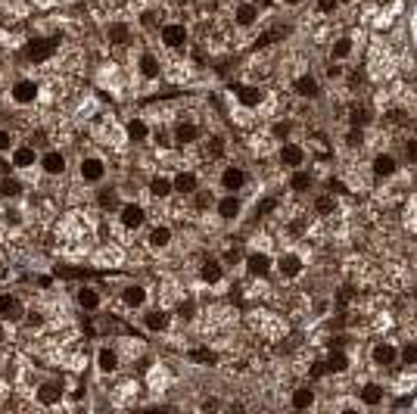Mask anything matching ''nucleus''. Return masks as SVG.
Listing matches in <instances>:
<instances>
[{"instance_id": "obj_1", "label": "nucleus", "mask_w": 417, "mask_h": 414, "mask_svg": "<svg viewBox=\"0 0 417 414\" xmlns=\"http://www.w3.org/2000/svg\"><path fill=\"white\" fill-rule=\"evenodd\" d=\"M28 59L31 62H47L53 53H56V41H50V37H37V41H31L28 44Z\"/></svg>"}, {"instance_id": "obj_2", "label": "nucleus", "mask_w": 417, "mask_h": 414, "mask_svg": "<svg viewBox=\"0 0 417 414\" xmlns=\"http://www.w3.org/2000/svg\"><path fill=\"white\" fill-rule=\"evenodd\" d=\"M162 41H165L168 47H181V44L187 41L184 25H165V28H162Z\"/></svg>"}, {"instance_id": "obj_3", "label": "nucleus", "mask_w": 417, "mask_h": 414, "mask_svg": "<svg viewBox=\"0 0 417 414\" xmlns=\"http://www.w3.org/2000/svg\"><path fill=\"white\" fill-rule=\"evenodd\" d=\"M34 97H37L34 81H19V84L13 88V100H16V103H34Z\"/></svg>"}, {"instance_id": "obj_4", "label": "nucleus", "mask_w": 417, "mask_h": 414, "mask_svg": "<svg viewBox=\"0 0 417 414\" xmlns=\"http://www.w3.org/2000/svg\"><path fill=\"white\" fill-rule=\"evenodd\" d=\"M122 224L125 228H140L143 224V209L140 206H125L122 209Z\"/></svg>"}, {"instance_id": "obj_5", "label": "nucleus", "mask_w": 417, "mask_h": 414, "mask_svg": "<svg viewBox=\"0 0 417 414\" xmlns=\"http://www.w3.org/2000/svg\"><path fill=\"white\" fill-rule=\"evenodd\" d=\"M59 396H62V389L56 383H44L41 389H37V402H41V405H56Z\"/></svg>"}, {"instance_id": "obj_6", "label": "nucleus", "mask_w": 417, "mask_h": 414, "mask_svg": "<svg viewBox=\"0 0 417 414\" xmlns=\"http://www.w3.org/2000/svg\"><path fill=\"white\" fill-rule=\"evenodd\" d=\"M41 165H44V171H47V175H62L65 159H62V153H47V156L41 159Z\"/></svg>"}, {"instance_id": "obj_7", "label": "nucleus", "mask_w": 417, "mask_h": 414, "mask_svg": "<svg viewBox=\"0 0 417 414\" xmlns=\"http://www.w3.org/2000/svg\"><path fill=\"white\" fill-rule=\"evenodd\" d=\"M81 178L84 181H100L103 178V162L100 159H84L81 162Z\"/></svg>"}, {"instance_id": "obj_8", "label": "nucleus", "mask_w": 417, "mask_h": 414, "mask_svg": "<svg viewBox=\"0 0 417 414\" xmlns=\"http://www.w3.org/2000/svg\"><path fill=\"white\" fill-rule=\"evenodd\" d=\"M13 165L16 168H31L34 165V149L31 146H19L16 153H13Z\"/></svg>"}, {"instance_id": "obj_9", "label": "nucleus", "mask_w": 417, "mask_h": 414, "mask_svg": "<svg viewBox=\"0 0 417 414\" xmlns=\"http://www.w3.org/2000/svg\"><path fill=\"white\" fill-rule=\"evenodd\" d=\"M174 190H181V193H193V190H196V178H193L190 171H181V175L174 178Z\"/></svg>"}, {"instance_id": "obj_10", "label": "nucleus", "mask_w": 417, "mask_h": 414, "mask_svg": "<svg viewBox=\"0 0 417 414\" xmlns=\"http://www.w3.org/2000/svg\"><path fill=\"white\" fill-rule=\"evenodd\" d=\"M280 159H283L287 165H302V149H299L296 143H287V146L280 149Z\"/></svg>"}, {"instance_id": "obj_11", "label": "nucleus", "mask_w": 417, "mask_h": 414, "mask_svg": "<svg viewBox=\"0 0 417 414\" xmlns=\"http://www.w3.org/2000/svg\"><path fill=\"white\" fill-rule=\"evenodd\" d=\"M221 184L227 187V190H237V187L243 184V171H240V168H227L224 178H221Z\"/></svg>"}, {"instance_id": "obj_12", "label": "nucleus", "mask_w": 417, "mask_h": 414, "mask_svg": "<svg viewBox=\"0 0 417 414\" xmlns=\"http://www.w3.org/2000/svg\"><path fill=\"white\" fill-rule=\"evenodd\" d=\"M200 274H203V280H209V284L221 280V268H218V262H203V268H200Z\"/></svg>"}, {"instance_id": "obj_13", "label": "nucleus", "mask_w": 417, "mask_h": 414, "mask_svg": "<svg viewBox=\"0 0 417 414\" xmlns=\"http://www.w3.org/2000/svg\"><path fill=\"white\" fill-rule=\"evenodd\" d=\"M268 268H271L268 255H252V258H249V271H252V274H268Z\"/></svg>"}, {"instance_id": "obj_14", "label": "nucleus", "mask_w": 417, "mask_h": 414, "mask_svg": "<svg viewBox=\"0 0 417 414\" xmlns=\"http://www.w3.org/2000/svg\"><path fill=\"white\" fill-rule=\"evenodd\" d=\"M19 312V302L13 296H0V318H13Z\"/></svg>"}, {"instance_id": "obj_15", "label": "nucleus", "mask_w": 417, "mask_h": 414, "mask_svg": "<svg viewBox=\"0 0 417 414\" xmlns=\"http://www.w3.org/2000/svg\"><path fill=\"white\" fill-rule=\"evenodd\" d=\"M78 302H81V309H97L100 306V296L94 290H78Z\"/></svg>"}, {"instance_id": "obj_16", "label": "nucleus", "mask_w": 417, "mask_h": 414, "mask_svg": "<svg viewBox=\"0 0 417 414\" xmlns=\"http://www.w3.org/2000/svg\"><path fill=\"white\" fill-rule=\"evenodd\" d=\"M0 193H4V197H19L22 187H19L16 178H4V181H0Z\"/></svg>"}, {"instance_id": "obj_17", "label": "nucleus", "mask_w": 417, "mask_h": 414, "mask_svg": "<svg viewBox=\"0 0 417 414\" xmlns=\"http://www.w3.org/2000/svg\"><path fill=\"white\" fill-rule=\"evenodd\" d=\"M218 212H221L224 218H234V215L240 212V203H237L234 197H227V200H221V206H218Z\"/></svg>"}, {"instance_id": "obj_18", "label": "nucleus", "mask_w": 417, "mask_h": 414, "mask_svg": "<svg viewBox=\"0 0 417 414\" xmlns=\"http://www.w3.org/2000/svg\"><path fill=\"white\" fill-rule=\"evenodd\" d=\"M296 91H299L302 97H315V94H318V84H315L312 78H299V81H296Z\"/></svg>"}, {"instance_id": "obj_19", "label": "nucleus", "mask_w": 417, "mask_h": 414, "mask_svg": "<svg viewBox=\"0 0 417 414\" xmlns=\"http://www.w3.org/2000/svg\"><path fill=\"white\" fill-rule=\"evenodd\" d=\"M143 302V287H128L125 290V306H140Z\"/></svg>"}, {"instance_id": "obj_20", "label": "nucleus", "mask_w": 417, "mask_h": 414, "mask_svg": "<svg viewBox=\"0 0 417 414\" xmlns=\"http://www.w3.org/2000/svg\"><path fill=\"white\" fill-rule=\"evenodd\" d=\"M392 358H396V352H392L389 346H377V349H374V361H377V364H389Z\"/></svg>"}, {"instance_id": "obj_21", "label": "nucleus", "mask_w": 417, "mask_h": 414, "mask_svg": "<svg viewBox=\"0 0 417 414\" xmlns=\"http://www.w3.org/2000/svg\"><path fill=\"white\" fill-rule=\"evenodd\" d=\"M100 367H103V371H116V367H119V358H116V352L103 349V352H100Z\"/></svg>"}, {"instance_id": "obj_22", "label": "nucleus", "mask_w": 417, "mask_h": 414, "mask_svg": "<svg viewBox=\"0 0 417 414\" xmlns=\"http://www.w3.org/2000/svg\"><path fill=\"white\" fill-rule=\"evenodd\" d=\"M312 399H315L312 389H296V393H293V405H296V408H309Z\"/></svg>"}, {"instance_id": "obj_23", "label": "nucleus", "mask_w": 417, "mask_h": 414, "mask_svg": "<svg viewBox=\"0 0 417 414\" xmlns=\"http://www.w3.org/2000/svg\"><path fill=\"white\" fill-rule=\"evenodd\" d=\"M240 100H243L246 106H255V103L261 100V91H258V88H240Z\"/></svg>"}, {"instance_id": "obj_24", "label": "nucleus", "mask_w": 417, "mask_h": 414, "mask_svg": "<svg viewBox=\"0 0 417 414\" xmlns=\"http://www.w3.org/2000/svg\"><path fill=\"white\" fill-rule=\"evenodd\" d=\"M149 190H153V197H168L171 193V184L165 178H156L153 184H149Z\"/></svg>"}, {"instance_id": "obj_25", "label": "nucleus", "mask_w": 417, "mask_h": 414, "mask_svg": "<svg viewBox=\"0 0 417 414\" xmlns=\"http://www.w3.org/2000/svg\"><path fill=\"white\" fill-rule=\"evenodd\" d=\"M374 168H377V175H392V168H396V162H392L389 156H377V162H374Z\"/></svg>"}, {"instance_id": "obj_26", "label": "nucleus", "mask_w": 417, "mask_h": 414, "mask_svg": "<svg viewBox=\"0 0 417 414\" xmlns=\"http://www.w3.org/2000/svg\"><path fill=\"white\" fill-rule=\"evenodd\" d=\"M140 69H143V75H146V78H153V75H159V62H156L153 56H143V59H140Z\"/></svg>"}, {"instance_id": "obj_27", "label": "nucleus", "mask_w": 417, "mask_h": 414, "mask_svg": "<svg viewBox=\"0 0 417 414\" xmlns=\"http://www.w3.org/2000/svg\"><path fill=\"white\" fill-rule=\"evenodd\" d=\"M168 228H156L153 234H149V243H153V246H168Z\"/></svg>"}, {"instance_id": "obj_28", "label": "nucleus", "mask_w": 417, "mask_h": 414, "mask_svg": "<svg viewBox=\"0 0 417 414\" xmlns=\"http://www.w3.org/2000/svg\"><path fill=\"white\" fill-rule=\"evenodd\" d=\"M128 134H131V140H143V137H146V125H143L140 119H134V122L128 125Z\"/></svg>"}, {"instance_id": "obj_29", "label": "nucleus", "mask_w": 417, "mask_h": 414, "mask_svg": "<svg viewBox=\"0 0 417 414\" xmlns=\"http://www.w3.org/2000/svg\"><path fill=\"white\" fill-rule=\"evenodd\" d=\"M280 271H283V274H299V258H296V255H287V258L280 262Z\"/></svg>"}, {"instance_id": "obj_30", "label": "nucleus", "mask_w": 417, "mask_h": 414, "mask_svg": "<svg viewBox=\"0 0 417 414\" xmlns=\"http://www.w3.org/2000/svg\"><path fill=\"white\" fill-rule=\"evenodd\" d=\"M146 324H149V327H153V330H162V327L168 324V315H162V312H153V315H149V318H146Z\"/></svg>"}, {"instance_id": "obj_31", "label": "nucleus", "mask_w": 417, "mask_h": 414, "mask_svg": "<svg viewBox=\"0 0 417 414\" xmlns=\"http://www.w3.org/2000/svg\"><path fill=\"white\" fill-rule=\"evenodd\" d=\"M109 37H112L116 44H125V37H128V28H125V25H112V28H109Z\"/></svg>"}, {"instance_id": "obj_32", "label": "nucleus", "mask_w": 417, "mask_h": 414, "mask_svg": "<svg viewBox=\"0 0 417 414\" xmlns=\"http://www.w3.org/2000/svg\"><path fill=\"white\" fill-rule=\"evenodd\" d=\"M193 137H196V128H193V125H181V128H178V140H184V143H190Z\"/></svg>"}, {"instance_id": "obj_33", "label": "nucleus", "mask_w": 417, "mask_h": 414, "mask_svg": "<svg viewBox=\"0 0 417 414\" xmlns=\"http://www.w3.org/2000/svg\"><path fill=\"white\" fill-rule=\"evenodd\" d=\"M343 367H346V355H343V352L330 355V361H327V371H343Z\"/></svg>"}, {"instance_id": "obj_34", "label": "nucleus", "mask_w": 417, "mask_h": 414, "mask_svg": "<svg viewBox=\"0 0 417 414\" xmlns=\"http://www.w3.org/2000/svg\"><path fill=\"white\" fill-rule=\"evenodd\" d=\"M252 19H255V10H252V7H240V10H237V22H240V25H249Z\"/></svg>"}, {"instance_id": "obj_35", "label": "nucleus", "mask_w": 417, "mask_h": 414, "mask_svg": "<svg viewBox=\"0 0 417 414\" xmlns=\"http://www.w3.org/2000/svg\"><path fill=\"white\" fill-rule=\"evenodd\" d=\"M190 358H193V361H203V364H212V361H215V355H212L209 349H193Z\"/></svg>"}, {"instance_id": "obj_36", "label": "nucleus", "mask_w": 417, "mask_h": 414, "mask_svg": "<svg viewBox=\"0 0 417 414\" xmlns=\"http://www.w3.org/2000/svg\"><path fill=\"white\" fill-rule=\"evenodd\" d=\"M309 184H312V178H309L305 171H296V175H293V187H296V190H305Z\"/></svg>"}, {"instance_id": "obj_37", "label": "nucleus", "mask_w": 417, "mask_h": 414, "mask_svg": "<svg viewBox=\"0 0 417 414\" xmlns=\"http://www.w3.org/2000/svg\"><path fill=\"white\" fill-rule=\"evenodd\" d=\"M100 206H103V209H116V206H119V197H116V193H100Z\"/></svg>"}, {"instance_id": "obj_38", "label": "nucleus", "mask_w": 417, "mask_h": 414, "mask_svg": "<svg viewBox=\"0 0 417 414\" xmlns=\"http://www.w3.org/2000/svg\"><path fill=\"white\" fill-rule=\"evenodd\" d=\"M364 402H370V405L380 402V386H367V389H364Z\"/></svg>"}, {"instance_id": "obj_39", "label": "nucleus", "mask_w": 417, "mask_h": 414, "mask_svg": "<svg viewBox=\"0 0 417 414\" xmlns=\"http://www.w3.org/2000/svg\"><path fill=\"white\" fill-rule=\"evenodd\" d=\"M318 212H321V215L333 212V200H327V197H324V200H318Z\"/></svg>"}, {"instance_id": "obj_40", "label": "nucleus", "mask_w": 417, "mask_h": 414, "mask_svg": "<svg viewBox=\"0 0 417 414\" xmlns=\"http://www.w3.org/2000/svg\"><path fill=\"white\" fill-rule=\"evenodd\" d=\"M402 358H405V361H417V349H414V346H408V349L402 352Z\"/></svg>"}, {"instance_id": "obj_41", "label": "nucleus", "mask_w": 417, "mask_h": 414, "mask_svg": "<svg viewBox=\"0 0 417 414\" xmlns=\"http://www.w3.org/2000/svg\"><path fill=\"white\" fill-rule=\"evenodd\" d=\"M10 143H13V137L7 131H0V149H10Z\"/></svg>"}, {"instance_id": "obj_42", "label": "nucleus", "mask_w": 417, "mask_h": 414, "mask_svg": "<svg viewBox=\"0 0 417 414\" xmlns=\"http://www.w3.org/2000/svg\"><path fill=\"white\" fill-rule=\"evenodd\" d=\"M28 324H31V327H41V324H44V318L37 315V312H31V315H28Z\"/></svg>"}, {"instance_id": "obj_43", "label": "nucleus", "mask_w": 417, "mask_h": 414, "mask_svg": "<svg viewBox=\"0 0 417 414\" xmlns=\"http://www.w3.org/2000/svg\"><path fill=\"white\" fill-rule=\"evenodd\" d=\"M4 221L7 224H19V212H4Z\"/></svg>"}, {"instance_id": "obj_44", "label": "nucleus", "mask_w": 417, "mask_h": 414, "mask_svg": "<svg viewBox=\"0 0 417 414\" xmlns=\"http://www.w3.org/2000/svg\"><path fill=\"white\" fill-rule=\"evenodd\" d=\"M346 53H349V41H339L336 44V56H346Z\"/></svg>"}, {"instance_id": "obj_45", "label": "nucleus", "mask_w": 417, "mask_h": 414, "mask_svg": "<svg viewBox=\"0 0 417 414\" xmlns=\"http://www.w3.org/2000/svg\"><path fill=\"white\" fill-rule=\"evenodd\" d=\"M318 4H321V10H324V13H330V10L336 7V0H318Z\"/></svg>"}, {"instance_id": "obj_46", "label": "nucleus", "mask_w": 417, "mask_h": 414, "mask_svg": "<svg viewBox=\"0 0 417 414\" xmlns=\"http://www.w3.org/2000/svg\"><path fill=\"white\" fill-rule=\"evenodd\" d=\"M364 119H367V116H364V109H355V112H352V122H355V125H358V122H364Z\"/></svg>"}, {"instance_id": "obj_47", "label": "nucleus", "mask_w": 417, "mask_h": 414, "mask_svg": "<svg viewBox=\"0 0 417 414\" xmlns=\"http://www.w3.org/2000/svg\"><path fill=\"white\" fill-rule=\"evenodd\" d=\"M405 153H408L411 159H417V143H411V146H405Z\"/></svg>"}, {"instance_id": "obj_48", "label": "nucleus", "mask_w": 417, "mask_h": 414, "mask_svg": "<svg viewBox=\"0 0 417 414\" xmlns=\"http://www.w3.org/2000/svg\"><path fill=\"white\" fill-rule=\"evenodd\" d=\"M287 4H299V0H287Z\"/></svg>"}]
</instances>
